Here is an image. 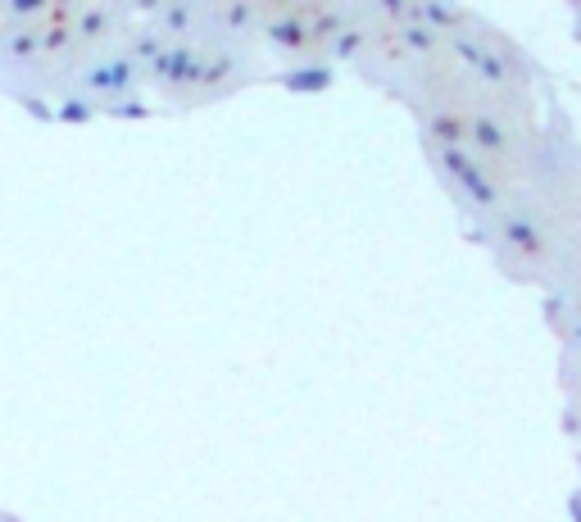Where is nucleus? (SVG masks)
I'll return each mask as SVG.
<instances>
[{"label":"nucleus","mask_w":581,"mask_h":522,"mask_svg":"<svg viewBox=\"0 0 581 522\" xmlns=\"http://www.w3.org/2000/svg\"><path fill=\"white\" fill-rule=\"evenodd\" d=\"M436 155L445 159V168H450L454 178H459V187L468 191V196H473L477 205H491V200H495V187L486 182V173L473 164V159H468V150H463L459 141H445V146H436Z\"/></svg>","instance_id":"1"},{"label":"nucleus","mask_w":581,"mask_h":522,"mask_svg":"<svg viewBox=\"0 0 581 522\" xmlns=\"http://www.w3.org/2000/svg\"><path fill=\"white\" fill-rule=\"evenodd\" d=\"M87 82L96 91H119V87H128V82H132V64H123V60L100 64L96 73H87Z\"/></svg>","instance_id":"2"},{"label":"nucleus","mask_w":581,"mask_h":522,"mask_svg":"<svg viewBox=\"0 0 581 522\" xmlns=\"http://www.w3.org/2000/svg\"><path fill=\"white\" fill-rule=\"evenodd\" d=\"M159 73H168V78H196V55H191V50L159 55Z\"/></svg>","instance_id":"3"},{"label":"nucleus","mask_w":581,"mask_h":522,"mask_svg":"<svg viewBox=\"0 0 581 522\" xmlns=\"http://www.w3.org/2000/svg\"><path fill=\"white\" fill-rule=\"evenodd\" d=\"M332 82V73L327 69H300V78H291V87L296 91H318V87H327Z\"/></svg>","instance_id":"4"},{"label":"nucleus","mask_w":581,"mask_h":522,"mask_svg":"<svg viewBox=\"0 0 581 522\" xmlns=\"http://www.w3.org/2000/svg\"><path fill=\"white\" fill-rule=\"evenodd\" d=\"M60 119H69V123L87 119V105H78V100H69V105H64V114H60Z\"/></svg>","instance_id":"5"}]
</instances>
